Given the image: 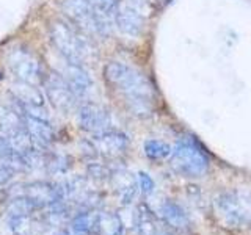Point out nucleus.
Returning a JSON list of instances; mask_svg holds the SVG:
<instances>
[{
    "mask_svg": "<svg viewBox=\"0 0 251 235\" xmlns=\"http://www.w3.org/2000/svg\"><path fill=\"white\" fill-rule=\"evenodd\" d=\"M8 140V143H10L11 149L14 152H19V154H27L30 151H33L35 146H33V140H31L30 133L27 130V127L24 125V127L18 129L11 132L10 135L5 137Z\"/></svg>",
    "mask_w": 251,
    "mask_h": 235,
    "instance_id": "412c9836",
    "label": "nucleus"
},
{
    "mask_svg": "<svg viewBox=\"0 0 251 235\" xmlns=\"http://www.w3.org/2000/svg\"><path fill=\"white\" fill-rule=\"evenodd\" d=\"M214 210L225 227L245 229L251 226V191L234 188L220 193L214 199Z\"/></svg>",
    "mask_w": 251,
    "mask_h": 235,
    "instance_id": "20e7f679",
    "label": "nucleus"
},
{
    "mask_svg": "<svg viewBox=\"0 0 251 235\" xmlns=\"http://www.w3.org/2000/svg\"><path fill=\"white\" fill-rule=\"evenodd\" d=\"M104 77L108 85L120 94L133 116H152L155 108V93L151 82L141 70L121 61H110L104 68Z\"/></svg>",
    "mask_w": 251,
    "mask_h": 235,
    "instance_id": "f257e3e1",
    "label": "nucleus"
},
{
    "mask_svg": "<svg viewBox=\"0 0 251 235\" xmlns=\"http://www.w3.org/2000/svg\"><path fill=\"white\" fill-rule=\"evenodd\" d=\"M19 187H21V191L16 193V196H19V194L27 196L28 199H31L35 204H38L41 209H46L47 206H50V204L61 201L57 184H49V182L36 180V182L24 184Z\"/></svg>",
    "mask_w": 251,
    "mask_h": 235,
    "instance_id": "f8f14e48",
    "label": "nucleus"
},
{
    "mask_svg": "<svg viewBox=\"0 0 251 235\" xmlns=\"http://www.w3.org/2000/svg\"><path fill=\"white\" fill-rule=\"evenodd\" d=\"M44 91L46 97L50 100L53 108H57L61 113H71L78 105V99L69 88V85L63 78L60 72H53L47 75L44 80Z\"/></svg>",
    "mask_w": 251,
    "mask_h": 235,
    "instance_id": "0eeeda50",
    "label": "nucleus"
},
{
    "mask_svg": "<svg viewBox=\"0 0 251 235\" xmlns=\"http://www.w3.org/2000/svg\"><path fill=\"white\" fill-rule=\"evenodd\" d=\"M24 122H25V127L30 133L31 140H33V146L38 151L41 149H47L53 141V129L49 121H43V119H36V118H30V116H24Z\"/></svg>",
    "mask_w": 251,
    "mask_h": 235,
    "instance_id": "4468645a",
    "label": "nucleus"
},
{
    "mask_svg": "<svg viewBox=\"0 0 251 235\" xmlns=\"http://www.w3.org/2000/svg\"><path fill=\"white\" fill-rule=\"evenodd\" d=\"M50 41L58 53L74 65L85 66L98 57L96 47L88 35H85L73 24L65 21H53L49 28Z\"/></svg>",
    "mask_w": 251,
    "mask_h": 235,
    "instance_id": "f03ea898",
    "label": "nucleus"
},
{
    "mask_svg": "<svg viewBox=\"0 0 251 235\" xmlns=\"http://www.w3.org/2000/svg\"><path fill=\"white\" fill-rule=\"evenodd\" d=\"M98 235H124V223L113 212H99Z\"/></svg>",
    "mask_w": 251,
    "mask_h": 235,
    "instance_id": "6ab92c4d",
    "label": "nucleus"
},
{
    "mask_svg": "<svg viewBox=\"0 0 251 235\" xmlns=\"http://www.w3.org/2000/svg\"><path fill=\"white\" fill-rule=\"evenodd\" d=\"M129 5H132L133 8H137L138 11H141L143 14H148L149 11V0H126Z\"/></svg>",
    "mask_w": 251,
    "mask_h": 235,
    "instance_id": "c85d7f7f",
    "label": "nucleus"
},
{
    "mask_svg": "<svg viewBox=\"0 0 251 235\" xmlns=\"http://www.w3.org/2000/svg\"><path fill=\"white\" fill-rule=\"evenodd\" d=\"M88 2L96 8V10H99L100 13H104L107 16H112L113 18L115 11L118 10V6L121 5L123 0H88Z\"/></svg>",
    "mask_w": 251,
    "mask_h": 235,
    "instance_id": "393cba45",
    "label": "nucleus"
},
{
    "mask_svg": "<svg viewBox=\"0 0 251 235\" xmlns=\"http://www.w3.org/2000/svg\"><path fill=\"white\" fill-rule=\"evenodd\" d=\"M55 235H78V234H74L73 231H66V229H60L55 232Z\"/></svg>",
    "mask_w": 251,
    "mask_h": 235,
    "instance_id": "7c9ffc66",
    "label": "nucleus"
},
{
    "mask_svg": "<svg viewBox=\"0 0 251 235\" xmlns=\"http://www.w3.org/2000/svg\"><path fill=\"white\" fill-rule=\"evenodd\" d=\"M46 168L50 174H66L71 168V159L65 155H53L46 160Z\"/></svg>",
    "mask_w": 251,
    "mask_h": 235,
    "instance_id": "b1692460",
    "label": "nucleus"
},
{
    "mask_svg": "<svg viewBox=\"0 0 251 235\" xmlns=\"http://www.w3.org/2000/svg\"><path fill=\"white\" fill-rule=\"evenodd\" d=\"M77 119L78 125L91 135H98V133L113 129L112 112L107 107L96 104V102H85L78 107Z\"/></svg>",
    "mask_w": 251,
    "mask_h": 235,
    "instance_id": "6e6552de",
    "label": "nucleus"
},
{
    "mask_svg": "<svg viewBox=\"0 0 251 235\" xmlns=\"http://www.w3.org/2000/svg\"><path fill=\"white\" fill-rule=\"evenodd\" d=\"M36 210H43L27 196H13L10 204H8V212L10 215H33Z\"/></svg>",
    "mask_w": 251,
    "mask_h": 235,
    "instance_id": "4be33fe9",
    "label": "nucleus"
},
{
    "mask_svg": "<svg viewBox=\"0 0 251 235\" xmlns=\"http://www.w3.org/2000/svg\"><path fill=\"white\" fill-rule=\"evenodd\" d=\"M13 149L10 146V143H8V140L3 137V135H0V160L3 159V157L8 154V152H11Z\"/></svg>",
    "mask_w": 251,
    "mask_h": 235,
    "instance_id": "c756f323",
    "label": "nucleus"
},
{
    "mask_svg": "<svg viewBox=\"0 0 251 235\" xmlns=\"http://www.w3.org/2000/svg\"><path fill=\"white\" fill-rule=\"evenodd\" d=\"M110 172L104 164H99V163H91L88 166V176L94 180H104L110 177Z\"/></svg>",
    "mask_w": 251,
    "mask_h": 235,
    "instance_id": "bb28decb",
    "label": "nucleus"
},
{
    "mask_svg": "<svg viewBox=\"0 0 251 235\" xmlns=\"http://www.w3.org/2000/svg\"><path fill=\"white\" fill-rule=\"evenodd\" d=\"M170 164L184 177H202L209 171V157L195 140L182 138L173 147Z\"/></svg>",
    "mask_w": 251,
    "mask_h": 235,
    "instance_id": "39448f33",
    "label": "nucleus"
},
{
    "mask_svg": "<svg viewBox=\"0 0 251 235\" xmlns=\"http://www.w3.org/2000/svg\"><path fill=\"white\" fill-rule=\"evenodd\" d=\"M60 74L63 75V78L66 80L69 88L73 90V93L75 94L78 100L85 99L91 93L94 83L85 66L74 65V63H69L65 60V65H63Z\"/></svg>",
    "mask_w": 251,
    "mask_h": 235,
    "instance_id": "9b49d317",
    "label": "nucleus"
},
{
    "mask_svg": "<svg viewBox=\"0 0 251 235\" xmlns=\"http://www.w3.org/2000/svg\"><path fill=\"white\" fill-rule=\"evenodd\" d=\"M14 177V172L6 168L3 163H0V190H5V188L11 184V180Z\"/></svg>",
    "mask_w": 251,
    "mask_h": 235,
    "instance_id": "cd10ccee",
    "label": "nucleus"
},
{
    "mask_svg": "<svg viewBox=\"0 0 251 235\" xmlns=\"http://www.w3.org/2000/svg\"><path fill=\"white\" fill-rule=\"evenodd\" d=\"M11 96L19 107H44V94L33 83L16 82L11 86Z\"/></svg>",
    "mask_w": 251,
    "mask_h": 235,
    "instance_id": "2eb2a0df",
    "label": "nucleus"
},
{
    "mask_svg": "<svg viewBox=\"0 0 251 235\" xmlns=\"http://www.w3.org/2000/svg\"><path fill=\"white\" fill-rule=\"evenodd\" d=\"M6 65L18 82L38 85L43 82V66L38 57L25 47H13L6 53Z\"/></svg>",
    "mask_w": 251,
    "mask_h": 235,
    "instance_id": "423d86ee",
    "label": "nucleus"
},
{
    "mask_svg": "<svg viewBox=\"0 0 251 235\" xmlns=\"http://www.w3.org/2000/svg\"><path fill=\"white\" fill-rule=\"evenodd\" d=\"M145 155L151 160H165L171 155L173 147L162 140H146L145 144Z\"/></svg>",
    "mask_w": 251,
    "mask_h": 235,
    "instance_id": "5701e85b",
    "label": "nucleus"
},
{
    "mask_svg": "<svg viewBox=\"0 0 251 235\" xmlns=\"http://www.w3.org/2000/svg\"><path fill=\"white\" fill-rule=\"evenodd\" d=\"M137 180H138V188L141 190V193H143L145 196H149L154 193V188H155V184L152 177L148 174V172H143L140 171L138 176H137Z\"/></svg>",
    "mask_w": 251,
    "mask_h": 235,
    "instance_id": "a878e982",
    "label": "nucleus"
},
{
    "mask_svg": "<svg viewBox=\"0 0 251 235\" xmlns=\"http://www.w3.org/2000/svg\"><path fill=\"white\" fill-rule=\"evenodd\" d=\"M98 210H82L71 219V231L78 235H98Z\"/></svg>",
    "mask_w": 251,
    "mask_h": 235,
    "instance_id": "a211bd4d",
    "label": "nucleus"
},
{
    "mask_svg": "<svg viewBox=\"0 0 251 235\" xmlns=\"http://www.w3.org/2000/svg\"><path fill=\"white\" fill-rule=\"evenodd\" d=\"M24 125L25 122H24V116L21 112L14 110L13 107H0V132L3 133V137L10 135L11 132L24 127Z\"/></svg>",
    "mask_w": 251,
    "mask_h": 235,
    "instance_id": "aec40b11",
    "label": "nucleus"
},
{
    "mask_svg": "<svg viewBox=\"0 0 251 235\" xmlns=\"http://www.w3.org/2000/svg\"><path fill=\"white\" fill-rule=\"evenodd\" d=\"M113 25L121 35L127 38H138L146 27V14L138 11L127 2H121L113 14Z\"/></svg>",
    "mask_w": 251,
    "mask_h": 235,
    "instance_id": "1a4fd4ad",
    "label": "nucleus"
},
{
    "mask_svg": "<svg viewBox=\"0 0 251 235\" xmlns=\"http://www.w3.org/2000/svg\"><path fill=\"white\" fill-rule=\"evenodd\" d=\"M110 180L115 188V193L118 194L123 206H129L137 196L138 191V180L132 172L126 169H116L110 174Z\"/></svg>",
    "mask_w": 251,
    "mask_h": 235,
    "instance_id": "ddd939ff",
    "label": "nucleus"
},
{
    "mask_svg": "<svg viewBox=\"0 0 251 235\" xmlns=\"http://www.w3.org/2000/svg\"><path fill=\"white\" fill-rule=\"evenodd\" d=\"M160 218L167 223L173 231L184 232L192 226L190 218L185 213V210L175 201H165L159 209Z\"/></svg>",
    "mask_w": 251,
    "mask_h": 235,
    "instance_id": "dca6fc26",
    "label": "nucleus"
},
{
    "mask_svg": "<svg viewBox=\"0 0 251 235\" xmlns=\"http://www.w3.org/2000/svg\"><path fill=\"white\" fill-rule=\"evenodd\" d=\"M159 3H163V5H167V3H170V2H173V0H157Z\"/></svg>",
    "mask_w": 251,
    "mask_h": 235,
    "instance_id": "2f4dec72",
    "label": "nucleus"
},
{
    "mask_svg": "<svg viewBox=\"0 0 251 235\" xmlns=\"http://www.w3.org/2000/svg\"><path fill=\"white\" fill-rule=\"evenodd\" d=\"M90 141L96 154L105 157V159H116V157L123 155L129 147L127 135L116 129H110L107 132L93 135Z\"/></svg>",
    "mask_w": 251,
    "mask_h": 235,
    "instance_id": "9d476101",
    "label": "nucleus"
},
{
    "mask_svg": "<svg viewBox=\"0 0 251 235\" xmlns=\"http://www.w3.org/2000/svg\"><path fill=\"white\" fill-rule=\"evenodd\" d=\"M63 13L74 27L90 38H107L113 30V18L96 10L88 0H63Z\"/></svg>",
    "mask_w": 251,
    "mask_h": 235,
    "instance_id": "7ed1b4c3",
    "label": "nucleus"
},
{
    "mask_svg": "<svg viewBox=\"0 0 251 235\" xmlns=\"http://www.w3.org/2000/svg\"><path fill=\"white\" fill-rule=\"evenodd\" d=\"M46 221L33 215H10V231L13 235H41L44 232Z\"/></svg>",
    "mask_w": 251,
    "mask_h": 235,
    "instance_id": "f3484780",
    "label": "nucleus"
}]
</instances>
